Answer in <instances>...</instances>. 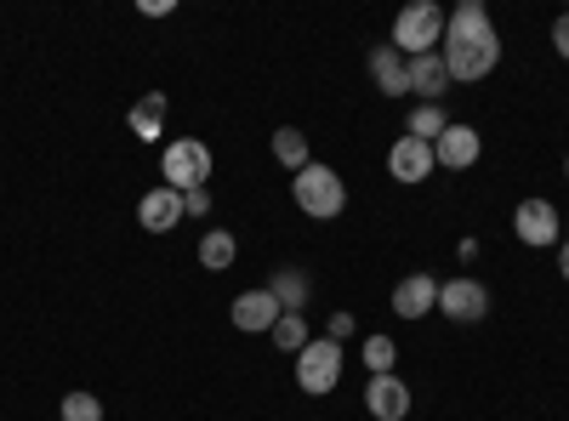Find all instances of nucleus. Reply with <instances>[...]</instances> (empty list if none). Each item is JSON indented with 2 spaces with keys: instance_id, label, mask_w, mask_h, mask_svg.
I'll use <instances>...</instances> for the list:
<instances>
[{
  "instance_id": "412c9836",
  "label": "nucleus",
  "mask_w": 569,
  "mask_h": 421,
  "mask_svg": "<svg viewBox=\"0 0 569 421\" xmlns=\"http://www.w3.org/2000/svg\"><path fill=\"white\" fill-rule=\"evenodd\" d=\"M268 342H273L279 353H302V348L313 342V331H308V319H302V313H279V319H273V331H268Z\"/></svg>"
},
{
  "instance_id": "ddd939ff",
  "label": "nucleus",
  "mask_w": 569,
  "mask_h": 421,
  "mask_svg": "<svg viewBox=\"0 0 569 421\" xmlns=\"http://www.w3.org/2000/svg\"><path fill=\"white\" fill-rule=\"evenodd\" d=\"M370 80L382 98H410V58L393 52V46H376L370 52Z\"/></svg>"
},
{
  "instance_id": "cd10ccee",
  "label": "nucleus",
  "mask_w": 569,
  "mask_h": 421,
  "mask_svg": "<svg viewBox=\"0 0 569 421\" xmlns=\"http://www.w3.org/2000/svg\"><path fill=\"white\" fill-rule=\"evenodd\" d=\"M558 273L569 279V233H563V240H558Z\"/></svg>"
},
{
  "instance_id": "a878e982",
  "label": "nucleus",
  "mask_w": 569,
  "mask_h": 421,
  "mask_svg": "<svg viewBox=\"0 0 569 421\" xmlns=\"http://www.w3.org/2000/svg\"><path fill=\"white\" fill-rule=\"evenodd\" d=\"M137 12H142V18H171L177 7H171V0H137Z\"/></svg>"
},
{
  "instance_id": "c85d7f7f",
  "label": "nucleus",
  "mask_w": 569,
  "mask_h": 421,
  "mask_svg": "<svg viewBox=\"0 0 569 421\" xmlns=\"http://www.w3.org/2000/svg\"><path fill=\"white\" fill-rule=\"evenodd\" d=\"M563 177H569V160H563Z\"/></svg>"
},
{
  "instance_id": "f8f14e48",
  "label": "nucleus",
  "mask_w": 569,
  "mask_h": 421,
  "mask_svg": "<svg viewBox=\"0 0 569 421\" xmlns=\"http://www.w3.org/2000/svg\"><path fill=\"white\" fill-rule=\"evenodd\" d=\"M365 410L376 421H405L410 415V388L399 377H370L365 382Z\"/></svg>"
},
{
  "instance_id": "aec40b11",
  "label": "nucleus",
  "mask_w": 569,
  "mask_h": 421,
  "mask_svg": "<svg viewBox=\"0 0 569 421\" xmlns=\"http://www.w3.org/2000/svg\"><path fill=\"white\" fill-rule=\"evenodd\" d=\"M445 126H450L445 103H416V109H410V120H405V137H421V143H439Z\"/></svg>"
},
{
  "instance_id": "9d476101",
  "label": "nucleus",
  "mask_w": 569,
  "mask_h": 421,
  "mask_svg": "<svg viewBox=\"0 0 569 421\" xmlns=\"http://www.w3.org/2000/svg\"><path fill=\"white\" fill-rule=\"evenodd\" d=\"M479 154H485V137L472 131V126H445V137L433 143V166H445V171H467V166H479Z\"/></svg>"
},
{
  "instance_id": "6ab92c4d",
  "label": "nucleus",
  "mask_w": 569,
  "mask_h": 421,
  "mask_svg": "<svg viewBox=\"0 0 569 421\" xmlns=\"http://www.w3.org/2000/svg\"><path fill=\"white\" fill-rule=\"evenodd\" d=\"M233 257H240V240H233L228 228H206L200 233V268L222 273V268H233Z\"/></svg>"
},
{
  "instance_id": "20e7f679",
  "label": "nucleus",
  "mask_w": 569,
  "mask_h": 421,
  "mask_svg": "<svg viewBox=\"0 0 569 421\" xmlns=\"http://www.w3.org/2000/svg\"><path fill=\"white\" fill-rule=\"evenodd\" d=\"M211 149L200 143V137H171L166 154H160V177H166V189L188 194V189H206L211 182Z\"/></svg>"
},
{
  "instance_id": "1a4fd4ad",
  "label": "nucleus",
  "mask_w": 569,
  "mask_h": 421,
  "mask_svg": "<svg viewBox=\"0 0 569 421\" xmlns=\"http://www.w3.org/2000/svg\"><path fill=\"white\" fill-rule=\"evenodd\" d=\"M388 171L393 182H405V189H416V182H427L439 166H433V143H421V137H399V143L388 149Z\"/></svg>"
},
{
  "instance_id": "0eeeda50",
  "label": "nucleus",
  "mask_w": 569,
  "mask_h": 421,
  "mask_svg": "<svg viewBox=\"0 0 569 421\" xmlns=\"http://www.w3.org/2000/svg\"><path fill=\"white\" fill-rule=\"evenodd\" d=\"M558 206L552 200H541V194H530V200H518V211H512V233L525 240L530 251H547V245H558Z\"/></svg>"
},
{
  "instance_id": "f257e3e1",
  "label": "nucleus",
  "mask_w": 569,
  "mask_h": 421,
  "mask_svg": "<svg viewBox=\"0 0 569 421\" xmlns=\"http://www.w3.org/2000/svg\"><path fill=\"white\" fill-rule=\"evenodd\" d=\"M439 58L450 69V80H485L496 63H501V34L490 23V7L485 0H461V7L445 18V46Z\"/></svg>"
},
{
  "instance_id": "5701e85b",
  "label": "nucleus",
  "mask_w": 569,
  "mask_h": 421,
  "mask_svg": "<svg viewBox=\"0 0 569 421\" xmlns=\"http://www.w3.org/2000/svg\"><path fill=\"white\" fill-rule=\"evenodd\" d=\"M58 415H63V421H103V399H98V393H63Z\"/></svg>"
},
{
  "instance_id": "7ed1b4c3",
  "label": "nucleus",
  "mask_w": 569,
  "mask_h": 421,
  "mask_svg": "<svg viewBox=\"0 0 569 421\" xmlns=\"http://www.w3.org/2000/svg\"><path fill=\"white\" fill-rule=\"evenodd\" d=\"M445 18L450 12H439L433 0H410V7L393 18V52H405V58H421V52H439L445 46Z\"/></svg>"
},
{
  "instance_id": "39448f33",
  "label": "nucleus",
  "mask_w": 569,
  "mask_h": 421,
  "mask_svg": "<svg viewBox=\"0 0 569 421\" xmlns=\"http://www.w3.org/2000/svg\"><path fill=\"white\" fill-rule=\"evenodd\" d=\"M342 382V342H330V337H313L302 353H297V388L325 399V393H337Z\"/></svg>"
},
{
  "instance_id": "f03ea898",
  "label": "nucleus",
  "mask_w": 569,
  "mask_h": 421,
  "mask_svg": "<svg viewBox=\"0 0 569 421\" xmlns=\"http://www.w3.org/2000/svg\"><path fill=\"white\" fill-rule=\"evenodd\" d=\"M291 200H297V211L302 217H313V222H337L342 211H348V182L330 171V166H302L297 177H291Z\"/></svg>"
},
{
  "instance_id": "2eb2a0df",
  "label": "nucleus",
  "mask_w": 569,
  "mask_h": 421,
  "mask_svg": "<svg viewBox=\"0 0 569 421\" xmlns=\"http://www.w3.org/2000/svg\"><path fill=\"white\" fill-rule=\"evenodd\" d=\"M450 86H456V80H450V69H445V58H439V52L410 58V91H416L421 103H439Z\"/></svg>"
},
{
  "instance_id": "423d86ee",
  "label": "nucleus",
  "mask_w": 569,
  "mask_h": 421,
  "mask_svg": "<svg viewBox=\"0 0 569 421\" xmlns=\"http://www.w3.org/2000/svg\"><path fill=\"white\" fill-rule=\"evenodd\" d=\"M439 313L456 319V324H485L490 319V291H485V279H472V273H456L439 285Z\"/></svg>"
},
{
  "instance_id": "6e6552de",
  "label": "nucleus",
  "mask_w": 569,
  "mask_h": 421,
  "mask_svg": "<svg viewBox=\"0 0 569 421\" xmlns=\"http://www.w3.org/2000/svg\"><path fill=\"white\" fill-rule=\"evenodd\" d=\"M279 313H284V308L273 302V291H268V285H257V291H240V297H233V308H228L233 331H246V337H268Z\"/></svg>"
},
{
  "instance_id": "bb28decb",
  "label": "nucleus",
  "mask_w": 569,
  "mask_h": 421,
  "mask_svg": "<svg viewBox=\"0 0 569 421\" xmlns=\"http://www.w3.org/2000/svg\"><path fill=\"white\" fill-rule=\"evenodd\" d=\"M552 46H558V58H569V12L552 23Z\"/></svg>"
},
{
  "instance_id": "b1692460",
  "label": "nucleus",
  "mask_w": 569,
  "mask_h": 421,
  "mask_svg": "<svg viewBox=\"0 0 569 421\" xmlns=\"http://www.w3.org/2000/svg\"><path fill=\"white\" fill-rule=\"evenodd\" d=\"M182 217H211V189H188L182 194Z\"/></svg>"
},
{
  "instance_id": "393cba45",
  "label": "nucleus",
  "mask_w": 569,
  "mask_h": 421,
  "mask_svg": "<svg viewBox=\"0 0 569 421\" xmlns=\"http://www.w3.org/2000/svg\"><path fill=\"white\" fill-rule=\"evenodd\" d=\"M353 331H359V319H353V313H330V331H325V337H330V342H348Z\"/></svg>"
},
{
  "instance_id": "dca6fc26",
  "label": "nucleus",
  "mask_w": 569,
  "mask_h": 421,
  "mask_svg": "<svg viewBox=\"0 0 569 421\" xmlns=\"http://www.w3.org/2000/svg\"><path fill=\"white\" fill-rule=\"evenodd\" d=\"M166 114H171V98H166V91H149V98H137V103H131L126 126H131V137L154 143V137L166 131Z\"/></svg>"
},
{
  "instance_id": "9b49d317",
  "label": "nucleus",
  "mask_w": 569,
  "mask_h": 421,
  "mask_svg": "<svg viewBox=\"0 0 569 421\" xmlns=\"http://www.w3.org/2000/svg\"><path fill=\"white\" fill-rule=\"evenodd\" d=\"M439 308V279L433 273H405L393 285V313L399 319H427Z\"/></svg>"
},
{
  "instance_id": "4468645a",
  "label": "nucleus",
  "mask_w": 569,
  "mask_h": 421,
  "mask_svg": "<svg viewBox=\"0 0 569 421\" xmlns=\"http://www.w3.org/2000/svg\"><path fill=\"white\" fill-rule=\"evenodd\" d=\"M137 222L149 228V233H171L182 222V194L166 189V182H160V189H149V194L137 200Z\"/></svg>"
},
{
  "instance_id": "a211bd4d",
  "label": "nucleus",
  "mask_w": 569,
  "mask_h": 421,
  "mask_svg": "<svg viewBox=\"0 0 569 421\" xmlns=\"http://www.w3.org/2000/svg\"><path fill=\"white\" fill-rule=\"evenodd\" d=\"M268 149H273V160H279L284 171H291V177H297L302 166H313V154H308V137H302L297 126H279V131L268 137Z\"/></svg>"
},
{
  "instance_id": "4be33fe9",
  "label": "nucleus",
  "mask_w": 569,
  "mask_h": 421,
  "mask_svg": "<svg viewBox=\"0 0 569 421\" xmlns=\"http://www.w3.org/2000/svg\"><path fill=\"white\" fill-rule=\"evenodd\" d=\"M359 359H365L370 377H393V364H399V342H393V337H365Z\"/></svg>"
},
{
  "instance_id": "f3484780",
  "label": "nucleus",
  "mask_w": 569,
  "mask_h": 421,
  "mask_svg": "<svg viewBox=\"0 0 569 421\" xmlns=\"http://www.w3.org/2000/svg\"><path fill=\"white\" fill-rule=\"evenodd\" d=\"M268 291H273V302H279L284 313H302V308H308V297H313V279H308L302 268H273Z\"/></svg>"
}]
</instances>
